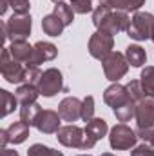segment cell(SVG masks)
Masks as SVG:
<instances>
[{"label":"cell","mask_w":154,"mask_h":156,"mask_svg":"<svg viewBox=\"0 0 154 156\" xmlns=\"http://www.w3.org/2000/svg\"><path fill=\"white\" fill-rule=\"evenodd\" d=\"M102 64H103L105 78L111 80V82H114V83L121 76H125L127 71H129V62H127V58L121 53H111Z\"/></svg>","instance_id":"cell-7"},{"label":"cell","mask_w":154,"mask_h":156,"mask_svg":"<svg viewBox=\"0 0 154 156\" xmlns=\"http://www.w3.org/2000/svg\"><path fill=\"white\" fill-rule=\"evenodd\" d=\"M40 91L37 85H31V83H24L16 89V100L18 104L22 105H27V104H37V98H38Z\"/></svg>","instance_id":"cell-17"},{"label":"cell","mask_w":154,"mask_h":156,"mask_svg":"<svg viewBox=\"0 0 154 156\" xmlns=\"http://www.w3.org/2000/svg\"><path fill=\"white\" fill-rule=\"evenodd\" d=\"M100 2L114 11H127L129 7V0H100Z\"/></svg>","instance_id":"cell-31"},{"label":"cell","mask_w":154,"mask_h":156,"mask_svg":"<svg viewBox=\"0 0 154 156\" xmlns=\"http://www.w3.org/2000/svg\"><path fill=\"white\" fill-rule=\"evenodd\" d=\"M136 140H138V134L136 131H132L131 127H127L125 123H118L111 129V134H109V142H111V147L116 151H125V149H131L136 145Z\"/></svg>","instance_id":"cell-5"},{"label":"cell","mask_w":154,"mask_h":156,"mask_svg":"<svg viewBox=\"0 0 154 156\" xmlns=\"http://www.w3.org/2000/svg\"><path fill=\"white\" fill-rule=\"evenodd\" d=\"M103 100H105L107 105H111L113 109H116V107L127 104L131 98H129L127 87H125V85H120V83L116 82V83L109 85V87L105 89V93H103Z\"/></svg>","instance_id":"cell-15"},{"label":"cell","mask_w":154,"mask_h":156,"mask_svg":"<svg viewBox=\"0 0 154 156\" xmlns=\"http://www.w3.org/2000/svg\"><path fill=\"white\" fill-rule=\"evenodd\" d=\"M51 2H54V4H60V2H64V0H51Z\"/></svg>","instance_id":"cell-37"},{"label":"cell","mask_w":154,"mask_h":156,"mask_svg":"<svg viewBox=\"0 0 154 156\" xmlns=\"http://www.w3.org/2000/svg\"><path fill=\"white\" fill-rule=\"evenodd\" d=\"M83 131H85V144H83V149H93L94 144H96L100 138H103V136L107 134L109 127H107V122H105L103 118H93L91 122H87V125H85Z\"/></svg>","instance_id":"cell-11"},{"label":"cell","mask_w":154,"mask_h":156,"mask_svg":"<svg viewBox=\"0 0 154 156\" xmlns=\"http://www.w3.org/2000/svg\"><path fill=\"white\" fill-rule=\"evenodd\" d=\"M94 118V98L87 96L82 102V120L83 122H91Z\"/></svg>","instance_id":"cell-28"},{"label":"cell","mask_w":154,"mask_h":156,"mask_svg":"<svg viewBox=\"0 0 154 156\" xmlns=\"http://www.w3.org/2000/svg\"><path fill=\"white\" fill-rule=\"evenodd\" d=\"M136 125L138 129L154 127V98H143L136 104Z\"/></svg>","instance_id":"cell-12"},{"label":"cell","mask_w":154,"mask_h":156,"mask_svg":"<svg viewBox=\"0 0 154 156\" xmlns=\"http://www.w3.org/2000/svg\"><path fill=\"white\" fill-rule=\"evenodd\" d=\"M37 87H38V91H40L42 96H47V98L54 96L56 93H60V91L64 89V78H62V73H60L58 69H54V67L44 71Z\"/></svg>","instance_id":"cell-8"},{"label":"cell","mask_w":154,"mask_h":156,"mask_svg":"<svg viewBox=\"0 0 154 156\" xmlns=\"http://www.w3.org/2000/svg\"><path fill=\"white\" fill-rule=\"evenodd\" d=\"M56 138L62 145L65 147H76V149H83L85 144V131L80 129L78 125H65L60 127L56 133Z\"/></svg>","instance_id":"cell-10"},{"label":"cell","mask_w":154,"mask_h":156,"mask_svg":"<svg viewBox=\"0 0 154 156\" xmlns=\"http://www.w3.org/2000/svg\"><path fill=\"white\" fill-rule=\"evenodd\" d=\"M31 15H13L7 22L2 24L4 38H9L11 42H26V38L31 35Z\"/></svg>","instance_id":"cell-2"},{"label":"cell","mask_w":154,"mask_h":156,"mask_svg":"<svg viewBox=\"0 0 154 156\" xmlns=\"http://www.w3.org/2000/svg\"><path fill=\"white\" fill-rule=\"evenodd\" d=\"M93 22L98 27V31H105L109 35H116L121 31H127L131 26V18L125 11H114L103 4H100L93 13Z\"/></svg>","instance_id":"cell-1"},{"label":"cell","mask_w":154,"mask_h":156,"mask_svg":"<svg viewBox=\"0 0 154 156\" xmlns=\"http://www.w3.org/2000/svg\"><path fill=\"white\" fill-rule=\"evenodd\" d=\"M142 87L145 91V96L154 98V67L152 66H147L143 71H142Z\"/></svg>","instance_id":"cell-23"},{"label":"cell","mask_w":154,"mask_h":156,"mask_svg":"<svg viewBox=\"0 0 154 156\" xmlns=\"http://www.w3.org/2000/svg\"><path fill=\"white\" fill-rule=\"evenodd\" d=\"M42 113V107L38 104H27V105H22L20 107V120L26 122L29 127L37 123V118L40 116Z\"/></svg>","instance_id":"cell-21"},{"label":"cell","mask_w":154,"mask_h":156,"mask_svg":"<svg viewBox=\"0 0 154 156\" xmlns=\"http://www.w3.org/2000/svg\"><path fill=\"white\" fill-rule=\"evenodd\" d=\"M102 156H114V154H111V153H103Z\"/></svg>","instance_id":"cell-38"},{"label":"cell","mask_w":154,"mask_h":156,"mask_svg":"<svg viewBox=\"0 0 154 156\" xmlns=\"http://www.w3.org/2000/svg\"><path fill=\"white\" fill-rule=\"evenodd\" d=\"M80 156H91V154H80Z\"/></svg>","instance_id":"cell-39"},{"label":"cell","mask_w":154,"mask_h":156,"mask_svg":"<svg viewBox=\"0 0 154 156\" xmlns=\"http://www.w3.org/2000/svg\"><path fill=\"white\" fill-rule=\"evenodd\" d=\"M113 45H114L113 35H109L105 31H96L91 37V40H89V53L96 60H102L103 62L113 53Z\"/></svg>","instance_id":"cell-6"},{"label":"cell","mask_w":154,"mask_h":156,"mask_svg":"<svg viewBox=\"0 0 154 156\" xmlns=\"http://www.w3.org/2000/svg\"><path fill=\"white\" fill-rule=\"evenodd\" d=\"M113 111H114L116 118H118L120 122H129L131 118H134V115H136V102L129 100L127 104L116 107V109H113Z\"/></svg>","instance_id":"cell-25"},{"label":"cell","mask_w":154,"mask_h":156,"mask_svg":"<svg viewBox=\"0 0 154 156\" xmlns=\"http://www.w3.org/2000/svg\"><path fill=\"white\" fill-rule=\"evenodd\" d=\"M125 58L132 67H142L147 62V53L140 45H129L127 51H125Z\"/></svg>","instance_id":"cell-20"},{"label":"cell","mask_w":154,"mask_h":156,"mask_svg":"<svg viewBox=\"0 0 154 156\" xmlns=\"http://www.w3.org/2000/svg\"><path fill=\"white\" fill-rule=\"evenodd\" d=\"M152 40H154V29H152Z\"/></svg>","instance_id":"cell-40"},{"label":"cell","mask_w":154,"mask_h":156,"mask_svg":"<svg viewBox=\"0 0 154 156\" xmlns=\"http://www.w3.org/2000/svg\"><path fill=\"white\" fill-rule=\"evenodd\" d=\"M7 7H9V2H7V0H2V9H0V15H5Z\"/></svg>","instance_id":"cell-36"},{"label":"cell","mask_w":154,"mask_h":156,"mask_svg":"<svg viewBox=\"0 0 154 156\" xmlns=\"http://www.w3.org/2000/svg\"><path fill=\"white\" fill-rule=\"evenodd\" d=\"M143 2H145V0H129V7H127V11H138V9L143 5Z\"/></svg>","instance_id":"cell-34"},{"label":"cell","mask_w":154,"mask_h":156,"mask_svg":"<svg viewBox=\"0 0 154 156\" xmlns=\"http://www.w3.org/2000/svg\"><path fill=\"white\" fill-rule=\"evenodd\" d=\"M71 7L75 13L85 15L93 11V0H71Z\"/></svg>","instance_id":"cell-29"},{"label":"cell","mask_w":154,"mask_h":156,"mask_svg":"<svg viewBox=\"0 0 154 156\" xmlns=\"http://www.w3.org/2000/svg\"><path fill=\"white\" fill-rule=\"evenodd\" d=\"M33 49L35 47H31L27 42H11V47H9L13 58H16L18 62H22L26 66H27V62H29V58L33 55Z\"/></svg>","instance_id":"cell-19"},{"label":"cell","mask_w":154,"mask_h":156,"mask_svg":"<svg viewBox=\"0 0 154 156\" xmlns=\"http://www.w3.org/2000/svg\"><path fill=\"white\" fill-rule=\"evenodd\" d=\"M7 2L13 7L15 15H27L29 13V7H31L29 0H7Z\"/></svg>","instance_id":"cell-30"},{"label":"cell","mask_w":154,"mask_h":156,"mask_svg":"<svg viewBox=\"0 0 154 156\" xmlns=\"http://www.w3.org/2000/svg\"><path fill=\"white\" fill-rule=\"evenodd\" d=\"M29 136V125L26 122H15L11 123L7 129H2L0 131V144H2V149L5 147V144H22L26 142Z\"/></svg>","instance_id":"cell-9"},{"label":"cell","mask_w":154,"mask_h":156,"mask_svg":"<svg viewBox=\"0 0 154 156\" xmlns=\"http://www.w3.org/2000/svg\"><path fill=\"white\" fill-rule=\"evenodd\" d=\"M131 156H154V147H151L149 144H142V145L134 147Z\"/></svg>","instance_id":"cell-33"},{"label":"cell","mask_w":154,"mask_h":156,"mask_svg":"<svg viewBox=\"0 0 154 156\" xmlns=\"http://www.w3.org/2000/svg\"><path fill=\"white\" fill-rule=\"evenodd\" d=\"M60 120L62 116L58 115V113H54V111H42L40 113V116L37 118V129H38L40 133H44V134H53V133H58V129H60Z\"/></svg>","instance_id":"cell-16"},{"label":"cell","mask_w":154,"mask_h":156,"mask_svg":"<svg viewBox=\"0 0 154 156\" xmlns=\"http://www.w3.org/2000/svg\"><path fill=\"white\" fill-rule=\"evenodd\" d=\"M154 16L151 13H136L131 18V26L127 29V35L134 40H149L152 38Z\"/></svg>","instance_id":"cell-4"},{"label":"cell","mask_w":154,"mask_h":156,"mask_svg":"<svg viewBox=\"0 0 154 156\" xmlns=\"http://www.w3.org/2000/svg\"><path fill=\"white\" fill-rule=\"evenodd\" d=\"M0 156H18V153L16 151H13V149H2V153H0Z\"/></svg>","instance_id":"cell-35"},{"label":"cell","mask_w":154,"mask_h":156,"mask_svg":"<svg viewBox=\"0 0 154 156\" xmlns=\"http://www.w3.org/2000/svg\"><path fill=\"white\" fill-rule=\"evenodd\" d=\"M16 104H18V100H16L15 94H11L5 89H0V107H2L0 116L4 118V116H7L9 113H13L15 107H16Z\"/></svg>","instance_id":"cell-22"},{"label":"cell","mask_w":154,"mask_h":156,"mask_svg":"<svg viewBox=\"0 0 154 156\" xmlns=\"http://www.w3.org/2000/svg\"><path fill=\"white\" fill-rule=\"evenodd\" d=\"M0 71H2V76L5 78L9 83H22V82H26L27 66L18 62L16 58H13L9 47H4L2 60H0Z\"/></svg>","instance_id":"cell-3"},{"label":"cell","mask_w":154,"mask_h":156,"mask_svg":"<svg viewBox=\"0 0 154 156\" xmlns=\"http://www.w3.org/2000/svg\"><path fill=\"white\" fill-rule=\"evenodd\" d=\"M58 115L65 122H76L78 118H82V102L75 96L64 98L58 105Z\"/></svg>","instance_id":"cell-14"},{"label":"cell","mask_w":154,"mask_h":156,"mask_svg":"<svg viewBox=\"0 0 154 156\" xmlns=\"http://www.w3.org/2000/svg\"><path fill=\"white\" fill-rule=\"evenodd\" d=\"M127 93H129V98L132 100V102H142L143 98H145V91H143V87H142V82L140 80H131L127 85Z\"/></svg>","instance_id":"cell-26"},{"label":"cell","mask_w":154,"mask_h":156,"mask_svg":"<svg viewBox=\"0 0 154 156\" xmlns=\"http://www.w3.org/2000/svg\"><path fill=\"white\" fill-rule=\"evenodd\" d=\"M53 13L64 22V26H69V24H73V20H75V11H73L71 4H64V2H60V4L54 5V11H53Z\"/></svg>","instance_id":"cell-24"},{"label":"cell","mask_w":154,"mask_h":156,"mask_svg":"<svg viewBox=\"0 0 154 156\" xmlns=\"http://www.w3.org/2000/svg\"><path fill=\"white\" fill-rule=\"evenodd\" d=\"M136 134H138V138H142L143 142H147L149 145L154 147V127H149V129H136Z\"/></svg>","instance_id":"cell-32"},{"label":"cell","mask_w":154,"mask_h":156,"mask_svg":"<svg viewBox=\"0 0 154 156\" xmlns=\"http://www.w3.org/2000/svg\"><path fill=\"white\" fill-rule=\"evenodd\" d=\"M33 47L35 49H33V55H31V58L27 62V67H38L40 64L53 60L56 56V53H58V49L49 42H37Z\"/></svg>","instance_id":"cell-13"},{"label":"cell","mask_w":154,"mask_h":156,"mask_svg":"<svg viewBox=\"0 0 154 156\" xmlns=\"http://www.w3.org/2000/svg\"><path fill=\"white\" fill-rule=\"evenodd\" d=\"M64 27H65L64 22H62L54 13L44 16V20H42V29H44V33L49 35V37H60L62 31H64Z\"/></svg>","instance_id":"cell-18"},{"label":"cell","mask_w":154,"mask_h":156,"mask_svg":"<svg viewBox=\"0 0 154 156\" xmlns=\"http://www.w3.org/2000/svg\"><path fill=\"white\" fill-rule=\"evenodd\" d=\"M27 156H64V154L58 153V151H54V149H51V147H45L42 144H35V145L29 147Z\"/></svg>","instance_id":"cell-27"}]
</instances>
